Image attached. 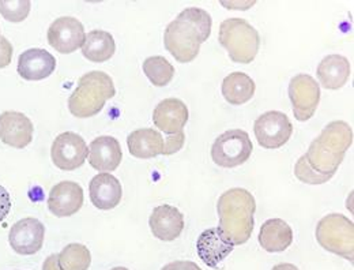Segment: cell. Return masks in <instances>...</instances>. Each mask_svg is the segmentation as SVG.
<instances>
[{
  "instance_id": "obj_1",
  "label": "cell",
  "mask_w": 354,
  "mask_h": 270,
  "mask_svg": "<svg viewBox=\"0 0 354 270\" xmlns=\"http://www.w3.org/2000/svg\"><path fill=\"white\" fill-rule=\"evenodd\" d=\"M217 212L220 217L218 229L233 246L250 240L255 225L257 201L248 190L236 187L225 191L218 198Z\"/></svg>"
},
{
  "instance_id": "obj_2",
  "label": "cell",
  "mask_w": 354,
  "mask_h": 270,
  "mask_svg": "<svg viewBox=\"0 0 354 270\" xmlns=\"http://www.w3.org/2000/svg\"><path fill=\"white\" fill-rule=\"evenodd\" d=\"M352 143V127L346 122L335 120L328 123L320 135L312 141L304 156L315 172L333 178Z\"/></svg>"
},
{
  "instance_id": "obj_3",
  "label": "cell",
  "mask_w": 354,
  "mask_h": 270,
  "mask_svg": "<svg viewBox=\"0 0 354 270\" xmlns=\"http://www.w3.org/2000/svg\"><path fill=\"white\" fill-rule=\"evenodd\" d=\"M116 94L113 80L104 71L82 75L68 98V109L75 118H91L102 111L105 102Z\"/></svg>"
},
{
  "instance_id": "obj_4",
  "label": "cell",
  "mask_w": 354,
  "mask_h": 270,
  "mask_svg": "<svg viewBox=\"0 0 354 270\" xmlns=\"http://www.w3.org/2000/svg\"><path fill=\"white\" fill-rule=\"evenodd\" d=\"M218 42L227 51L229 57L241 64L254 62L261 48L258 30L241 18H229L222 22Z\"/></svg>"
},
{
  "instance_id": "obj_5",
  "label": "cell",
  "mask_w": 354,
  "mask_h": 270,
  "mask_svg": "<svg viewBox=\"0 0 354 270\" xmlns=\"http://www.w3.org/2000/svg\"><path fill=\"white\" fill-rule=\"evenodd\" d=\"M316 240L327 251L351 262L354 260V224L346 216L331 213L316 226Z\"/></svg>"
},
{
  "instance_id": "obj_6",
  "label": "cell",
  "mask_w": 354,
  "mask_h": 270,
  "mask_svg": "<svg viewBox=\"0 0 354 270\" xmlns=\"http://www.w3.org/2000/svg\"><path fill=\"white\" fill-rule=\"evenodd\" d=\"M254 146L250 135L234 129L222 133L212 146V159L222 168H234L250 160Z\"/></svg>"
},
{
  "instance_id": "obj_7",
  "label": "cell",
  "mask_w": 354,
  "mask_h": 270,
  "mask_svg": "<svg viewBox=\"0 0 354 270\" xmlns=\"http://www.w3.org/2000/svg\"><path fill=\"white\" fill-rule=\"evenodd\" d=\"M164 44L178 63H189L199 55L203 42L194 25L176 18L165 29Z\"/></svg>"
},
{
  "instance_id": "obj_8",
  "label": "cell",
  "mask_w": 354,
  "mask_h": 270,
  "mask_svg": "<svg viewBox=\"0 0 354 270\" xmlns=\"http://www.w3.org/2000/svg\"><path fill=\"white\" fill-rule=\"evenodd\" d=\"M254 132L262 147L275 150L282 147L290 139L293 125L283 112L268 111L255 120Z\"/></svg>"
},
{
  "instance_id": "obj_9",
  "label": "cell",
  "mask_w": 354,
  "mask_h": 270,
  "mask_svg": "<svg viewBox=\"0 0 354 270\" xmlns=\"http://www.w3.org/2000/svg\"><path fill=\"white\" fill-rule=\"evenodd\" d=\"M88 156L85 139L77 133H62L56 136L50 147L53 164L62 171H74L82 167Z\"/></svg>"
},
{
  "instance_id": "obj_10",
  "label": "cell",
  "mask_w": 354,
  "mask_h": 270,
  "mask_svg": "<svg viewBox=\"0 0 354 270\" xmlns=\"http://www.w3.org/2000/svg\"><path fill=\"white\" fill-rule=\"evenodd\" d=\"M288 93L295 118L299 122L310 120L320 101V87L316 80L308 74H299L290 80Z\"/></svg>"
},
{
  "instance_id": "obj_11",
  "label": "cell",
  "mask_w": 354,
  "mask_h": 270,
  "mask_svg": "<svg viewBox=\"0 0 354 270\" xmlns=\"http://www.w3.org/2000/svg\"><path fill=\"white\" fill-rule=\"evenodd\" d=\"M48 43L60 53H73L81 48L86 33L84 25L74 17H60L48 29Z\"/></svg>"
},
{
  "instance_id": "obj_12",
  "label": "cell",
  "mask_w": 354,
  "mask_h": 270,
  "mask_svg": "<svg viewBox=\"0 0 354 270\" xmlns=\"http://www.w3.org/2000/svg\"><path fill=\"white\" fill-rule=\"evenodd\" d=\"M44 237V224L37 219L26 217L11 226L8 243L17 254L33 255L43 249Z\"/></svg>"
},
{
  "instance_id": "obj_13",
  "label": "cell",
  "mask_w": 354,
  "mask_h": 270,
  "mask_svg": "<svg viewBox=\"0 0 354 270\" xmlns=\"http://www.w3.org/2000/svg\"><path fill=\"white\" fill-rule=\"evenodd\" d=\"M84 190L75 181H60L52 187L48 197V209L56 217H70L81 210Z\"/></svg>"
},
{
  "instance_id": "obj_14",
  "label": "cell",
  "mask_w": 354,
  "mask_h": 270,
  "mask_svg": "<svg viewBox=\"0 0 354 270\" xmlns=\"http://www.w3.org/2000/svg\"><path fill=\"white\" fill-rule=\"evenodd\" d=\"M32 120L15 111H7L0 115V141L11 147L24 149L33 139Z\"/></svg>"
},
{
  "instance_id": "obj_15",
  "label": "cell",
  "mask_w": 354,
  "mask_h": 270,
  "mask_svg": "<svg viewBox=\"0 0 354 270\" xmlns=\"http://www.w3.org/2000/svg\"><path fill=\"white\" fill-rule=\"evenodd\" d=\"M123 159L120 142L115 136L102 135L88 145V164L98 172L115 171Z\"/></svg>"
},
{
  "instance_id": "obj_16",
  "label": "cell",
  "mask_w": 354,
  "mask_h": 270,
  "mask_svg": "<svg viewBox=\"0 0 354 270\" xmlns=\"http://www.w3.org/2000/svg\"><path fill=\"white\" fill-rule=\"evenodd\" d=\"M233 244L223 236L218 228H210L201 233L196 242L199 258L213 269H218L220 264L233 251Z\"/></svg>"
},
{
  "instance_id": "obj_17",
  "label": "cell",
  "mask_w": 354,
  "mask_h": 270,
  "mask_svg": "<svg viewBox=\"0 0 354 270\" xmlns=\"http://www.w3.org/2000/svg\"><path fill=\"white\" fill-rule=\"evenodd\" d=\"M56 59L41 48H32L22 52L18 57V74L26 81H41L53 74Z\"/></svg>"
},
{
  "instance_id": "obj_18",
  "label": "cell",
  "mask_w": 354,
  "mask_h": 270,
  "mask_svg": "<svg viewBox=\"0 0 354 270\" xmlns=\"http://www.w3.org/2000/svg\"><path fill=\"white\" fill-rule=\"evenodd\" d=\"M153 122L165 134H177L188 122V108L178 98H165L154 108Z\"/></svg>"
},
{
  "instance_id": "obj_19",
  "label": "cell",
  "mask_w": 354,
  "mask_h": 270,
  "mask_svg": "<svg viewBox=\"0 0 354 270\" xmlns=\"http://www.w3.org/2000/svg\"><path fill=\"white\" fill-rule=\"evenodd\" d=\"M90 201L101 210L115 209L123 197V188L118 178L108 172L95 175L88 184Z\"/></svg>"
},
{
  "instance_id": "obj_20",
  "label": "cell",
  "mask_w": 354,
  "mask_h": 270,
  "mask_svg": "<svg viewBox=\"0 0 354 270\" xmlns=\"http://www.w3.org/2000/svg\"><path fill=\"white\" fill-rule=\"evenodd\" d=\"M149 225L153 235L162 242H174L184 229V216L172 205H160L154 208Z\"/></svg>"
},
{
  "instance_id": "obj_21",
  "label": "cell",
  "mask_w": 354,
  "mask_h": 270,
  "mask_svg": "<svg viewBox=\"0 0 354 270\" xmlns=\"http://www.w3.org/2000/svg\"><path fill=\"white\" fill-rule=\"evenodd\" d=\"M316 75L326 89L344 88L351 77V63L342 55H328L317 66Z\"/></svg>"
},
{
  "instance_id": "obj_22",
  "label": "cell",
  "mask_w": 354,
  "mask_h": 270,
  "mask_svg": "<svg viewBox=\"0 0 354 270\" xmlns=\"http://www.w3.org/2000/svg\"><path fill=\"white\" fill-rule=\"evenodd\" d=\"M129 150L136 159H153L164 154L165 141L154 129L135 130L127 136Z\"/></svg>"
},
{
  "instance_id": "obj_23",
  "label": "cell",
  "mask_w": 354,
  "mask_h": 270,
  "mask_svg": "<svg viewBox=\"0 0 354 270\" xmlns=\"http://www.w3.org/2000/svg\"><path fill=\"white\" fill-rule=\"evenodd\" d=\"M259 243L267 253H282L293 243V231L282 219H271L262 225Z\"/></svg>"
},
{
  "instance_id": "obj_24",
  "label": "cell",
  "mask_w": 354,
  "mask_h": 270,
  "mask_svg": "<svg viewBox=\"0 0 354 270\" xmlns=\"http://www.w3.org/2000/svg\"><path fill=\"white\" fill-rule=\"evenodd\" d=\"M255 89L254 80L241 71L229 74L222 82V96L232 105L248 102L254 97Z\"/></svg>"
},
{
  "instance_id": "obj_25",
  "label": "cell",
  "mask_w": 354,
  "mask_h": 270,
  "mask_svg": "<svg viewBox=\"0 0 354 270\" xmlns=\"http://www.w3.org/2000/svg\"><path fill=\"white\" fill-rule=\"evenodd\" d=\"M116 51L115 39L105 30H91L82 45V55L93 63L109 60Z\"/></svg>"
},
{
  "instance_id": "obj_26",
  "label": "cell",
  "mask_w": 354,
  "mask_h": 270,
  "mask_svg": "<svg viewBox=\"0 0 354 270\" xmlns=\"http://www.w3.org/2000/svg\"><path fill=\"white\" fill-rule=\"evenodd\" d=\"M143 73L157 88L167 87L175 77V67L164 56H150L143 62Z\"/></svg>"
},
{
  "instance_id": "obj_27",
  "label": "cell",
  "mask_w": 354,
  "mask_h": 270,
  "mask_svg": "<svg viewBox=\"0 0 354 270\" xmlns=\"http://www.w3.org/2000/svg\"><path fill=\"white\" fill-rule=\"evenodd\" d=\"M59 265L63 270H88L91 265V254L81 243H71L57 254Z\"/></svg>"
},
{
  "instance_id": "obj_28",
  "label": "cell",
  "mask_w": 354,
  "mask_h": 270,
  "mask_svg": "<svg viewBox=\"0 0 354 270\" xmlns=\"http://www.w3.org/2000/svg\"><path fill=\"white\" fill-rule=\"evenodd\" d=\"M177 18L184 19V21L189 22L191 25H194L196 28V30L199 32L202 42L203 43L207 42V39L210 37V33H212L213 21H212L210 14L206 10L198 8V7H189V8L183 10L177 15Z\"/></svg>"
},
{
  "instance_id": "obj_29",
  "label": "cell",
  "mask_w": 354,
  "mask_h": 270,
  "mask_svg": "<svg viewBox=\"0 0 354 270\" xmlns=\"http://www.w3.org/2000/svg\"><path fill=\"white\" fill-rule=\"evenodd\" d=\"M32 3L29 0H0V14L8 22H22L30 12Z\"/></svg>"
},
{
  "instance_id": "obj_30",
  "label": "cell",
  "mask_w": 354,
  "mask_h": 270,
  "mask_svg": "<svg viewBox=\"0 0 354 270\" xmlns=\"http://www.w3.org/2000/svg\"><path fill=\"white\" fill-rule=\"evenodd\" d=\"M295 175L300 181L307 183V184H323V183L331 179L328 177H324V175H320V174L315 172L308 165L306 156H301L297 160V163L295 165Z\"/></svg>"
},
{
  "instance_id": "obj_31",
  "label": "cell",
  "mask_w": 354,
  "mask_h": 270,
  "mask_svg": "<svg viewBox=\"0 0 354 270\" xmlns=\"http://www.w3.org/2000/svg\"><path fill=\"white\" fill-rule=\"evenodd\" d=\"M185 142V134L184 132H180L177 134L168 135L165 138V149H164V154L165 156H171L175 154L178 150H181V147L184 146Z\"/></svg>"
},
{
  "instance_id": "obj_32",
  "label": "cell",
  "mask_w": 354,
  "mask_h": 270,
  "mask_svg": "<svg viewBox=\"0 0 354 270\" xmlns=\"http://www.w3.org/2000/svg\"><path fill=\"white\" fill-rule=\"evenodd\" d=\"M12 59V45L6 39L0 37V69L7 67Z\"/></svg>"
},
{
  "instance_id": "obj_33",
  "label": "cell",
  "mask_w": 354,
  "mask_h": 270,
  "mask_svg": "<svg viewBox=\"0 0 354 270\" xmlns=\"http://www.w3.org/2000/svg\"><path fill=\"white\" fill-rule=\"evenodd\" d=\"M11 198L8 191L0 186V223H3L6 220V217L8 216L10 210H11Z\"/></svg>"
},
{
  "instance_id": "obj_34",
  "label": "cell",
  "mask_w": 354,
  "mask_h": 270,
  "mask_svg": "<svg viewBox=\"0 0 354 270\" xmlns=\"http://www.w3.org/2000/svg\"><path fill=\"white\" fill-rule=\"evenodd\" d=\"M161 270H202L195 262L191 261H175L165 265Z\"/></svg>"
},
{
  "instance_id": "obj_35",
  "label": "cell",
  "mask_w": 354,
  "mask_h": 270,
  "mask_svg": "<svg viewBox=\"0 0 354 270\" xmlns=\"http://www.w3.org/2000/svg\"><path fill=\"white\" fill-rule=\"evenodd\" d=\"M43 270H63L59 265V260H57V254H52L45 260Z\"/></svg>"
},
{
  "instance_id": "obj_36",
  "label": "cell",
  "mask_w": 354,
  "mask_h": 270,
  "mask_svg": "<svg viewBox=\"0 0 354 270\" xmlns=\"http://www.w3.org/2000/svg\"><path fill=\"white\" fill-rule=\"evenodd\" d=\"M272 270H299V268L295 267L293 264H279V265H275Z\"/></svg>"
},
{
  "instance_id": "obj_37",
  "label": "cell",
  "mask_w": 354,
  "mask_h": 270,
  "mask_svg": "<svg viewBox=\"0 0 354 270\" xmlns=\"http://www.w3.org/2000/svg\"><path fill=\"white\" fill-rule=\"evenodd\" d=\"M111 270H129L127 268H123V267H118V268H113V269Z\"/></svg>"
},
{
  "instance_id": "obj_38",
  "label": "cell",
  "mask_w": 354,
  "mask_h": 270,
  "mask_svg": "<svg viewBox=\"0 0 354 270\" xmlns=\"http://www.w3.org/2000/svg\"><path fill=\"white\" fill-rule=\"evenodd\" d=\"M0 37H1V36H0Z\"/></svg>"
}]
</instances>
